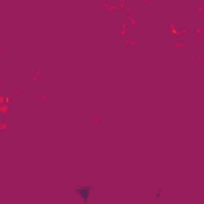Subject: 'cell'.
Returning a JSON list of instances; mask_svg holds the SVG:
<instances>
[{
	"instance_id": "2",
	"label": "cell",
	"mask_w": 204,
	"mask_h": 204,
	"mask_svg": "<svg viewBox=\"0 0 204 204\" xmlns=\"http://www.w3.org/2000/svg\"><path fill=\"white\" fill-rule=\"evenodd\" d=\"M161 196H163V190H161V188H158V190L155 191V198H156V199H159Z\"/></svg>"
},
{
	"instance_id": "1",
	"label": "cell",
	"mask_w": 204,
	"mask_h": 204,
	"mask_svg": "<svg viewBox=\"0 0 204 204\" xmlns=\"http://www.w3.org/2000/svg\"><path fill=\"white\" fill-rule=\"evenodd\" d=\"M93 190H94V187L89 185V183H85V185H77V187H75V195L80 196V199H81V202H83V204H88Z\"/></svg>"
}]
</instances>
